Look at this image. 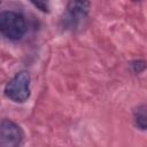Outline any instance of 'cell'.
Listing matches in <instances>:
<instances>
[{
  "label": "cell",
  "instance_id": "1",
  "mask_svg": "<svg viewBox=\"0 0 147 147\" xmlns=\"http://www.w3.org/2000/svg\"><path fill=\"white\" fill-rule=\"evenodd\" d=\"M0 31L9 40H20L26 31L23 15L11 10L2 11L0 14Z\"/></svg>",
  "mask_w": 147,
  "mask_h": 147
},
{
  "label": "cell",
  "instance_id": "2",
  "mask_svg": "<svg viewBox=\"0 0 147 147\" xmlns=\"http://www.w3.org/2000/svg\"><path fill=\"white\" fill-rule=\"evenodd\" d=\"M5 94L14 102H24L30 96V75L28 71L17 72L6 85Z\"/></svg>",
  "mask_w": 147,
  "mask_h": 147
},
{
  "label": "cell",
  "instance_id": "3",
  "mask_svg": "<svg viewBox=\"0 0 147 147\" xmlns=\"http://www.w3.org/2000/svg\"><path fill=\"white\" fill-rule=\"evenodd\" d=\"M23 142V131L18 124L11 119H2L0 129V147H21Z\"/></svg>",
  "mask_w": 147,
  "mask_h": 147
},
{
  "label": "cell",
  "instance_id": "4",
  "mask_svg": "<svg viewBox=\"0 0 147 147\" xmlns=\"http://www.w3.org/2000/svg\"><path fill=\"white\" fill-rule=\"evenodd\" d=\"M90 9V2L87 1H70L67 6V13L64 15V25L69 29L78 28L86 18Z\"/></svg>",
  "mask_w": 147,
  "mask_h": 147
},
{
  "label": "cell",
  "instance_id": "5",
  "mask_svg": "<svg viewBox=\"0 0 147 147\" xmlns=\"http://www.w3.org/2000/svg\"><path fill=\"white\" fill-rule=\"evenodd\" d=\"M134 124L140 130H147V109L138 108L134 111Z\"/></svg>",
  "mask_w": 147,
  "mask_h": 147
},
{
  "label": "cell",
  "instance_id": "6",
  "mask_svg": "<svg viewBox=\"0 0 147 147\" xmlns=\"http://www.w3.org/2000/svg\"><path fill=\"white\" fill-rule=\"evenodd\" d=\"M147 68V62L142 61V60H137L131 62V69L136 72V74H140L142 71H145V69Z\"/></svg>",
  "mask_w": 147,
  "mask_h": 147
},
{
  "label": "cell",
  "instance_id": "7",
  "mask_svg": "<svg viewBox=\"0 0 147 147\" xmlns=\"http://www.w3.org/2000/svg\"><path fill=\"white\" fill-rule=\"evenodd\" d=\"M36 7H38V8H40V10H42V11H48V5L46 3V2H32Z\"/></svg>",
  "mask_w": 147,
  "mask_h": 147
}]
</instances>
